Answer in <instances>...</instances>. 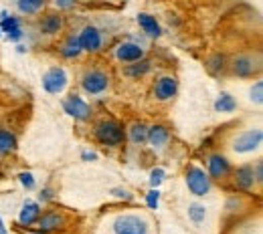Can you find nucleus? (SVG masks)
<instances>
[{
    "label": "nucleus",
    "mask_w": 263,
    "mask_h": 234,
    "mask_svg": "<svg viewBox=\"0 0 263 234\" xmlns=\"http://www.w3.org/2000/svg\"><path fill=\"white\" fill-rule=\"evenodd\" d=\"M114 234H150V222L142 214H120L114 224H111Z\"/></svg>",
    "instance_id": "nucleus-1"
},
{
    "label": "nucleus",
    "mask_w": 263,
    "mask_h": 234,
    "mask_svg": "<svg viewBox=\"0 0 263 234\" xmlns=\"http://www.w3.org/2000/svg\"><path fill=\"white\" fill-rule=\"evenodd\" d=\"M93 135L99 143L103 145H109V147H118L124 143V127L118 123V121H111V119H103L99 121L93 130Z\"/></svg>",
    "instance_id": "nucleus-2"
},
{
    "label": "nucleus",
    "mask_w": 263,
    "mask_h": 234,
    "mask_svg": "<svg viewBox=\"0 0 263 234\" xmlns=\"http://www.w3.org/2000/svg\"><path fill=\"white\" fill-rule=\"evenodd\" d=\"M109 75L101 69H89L83 77H81V89L91 95V97H98V95H103L107 89H109Z\"/></svg>",
    "instance_id": "nucleus-3"
},
{
    "label": "nucleus",
    "mask_w": 263,
    "mask_h": 234,
    "mask_svg": "<svg viewBox=\"0 0 263 234\" xmlns=\"http://www.w3.org/2000/svg\"><path fill=\"white\" fill-rule=\"evenodd\" d=\"M263 141V132L259 127H251L243 134H239L235 139H233V152L239 154V156H245V154H253L261 147Z\"/></svg>",
    "instance_id": "nucleus-4"
},
{
    "label": "nucleus",
    "mask_w": 263,
    "mask_h": 234,
    "mask_svg": "<svg viewBox=\"0 0 263 234\" xmlns=\"http://www.w3.org/2000/svg\"><path fill=\"white\" fill-rule=\"evenodd\" d=\"M184 180H186V186H189L191 194H193V196H197V198L206 196V194L211 192V188H213L209 174L198 166L189 167V169H186V178H184Z\"/></svg>",
    "instance_id": "nucleus-5"
},
{
    "label": "nucleus",
    "mask_w": 263,
    "mask_h": 234,
    "mask_svg": "<svg viewBox=\"0 0 263 234\" xmlns=\"http://www.w3.org/2000/svg\"><path fill=\"white\" fill-rule=\"evenodd\" d=\"M41 83H43V89L49 95H61L69 85V75L63 67H51L43 75Z\"/></svg>",
    "instance_id": "nucleus-6"
},
{
    "label": "nucleus",
    "mask_w": 263,
    "mask_h": 234,
    "mask_svg": "<svg viewBox=\"0 0 263 234\" xmlns=\"http://www.w3.org/2000/svg\"><path fill=\"white\" fill-rule=\"evenodd\" d=\"M261 69V61L253 55H239L233 63H231V71L235 77H241V79H249L253 75H257Z\"/></svg>",
    "instance_id": "nucleus-7"
},
{
    "label": "nucleus",
    "mask_w": 263,
    "mask_h": 234,
    "mask_svg": "<svg viewBox=\"0 0 263 234\" xmlns=\"http://www.w3.org/2000/svg\"><path fill=\"white\" fill-rule=\"evenodd\" d=\"M77 38H79L81 51H85V53H99L101 47H103V34L93 25H87L81 33L77 34Z\"/></svg>",
    "instance_id": "nucleus-8"
},
{
    "label": "nucleus",
    "mask_w": 263,
    "mask_h": 234,
    "mask_svg": "<svg viewBox=\"0 0 263 234\" xmlns=\"http://www.w3.org/2000/svg\"><path fill=\"white\" fill-rule=\"evenodd\" d=\"M63 111L69 117L77 119V121H87L91 117V107L81 99L79 95H69L67 99H63Z\"/></svg>",
    "instance_id": "nucleus-9"
},
{
    "label": "nucleus",
    "mask_w": 263,
    "mask_h": 234,
    "mask_svg": "<svg viewBox=\"0 0 263 234\" xmlns=\"http://www.w3.org/2000/svg\"><path fill=\"white\" fill-rule=\"evenodd\" d=\"M206 167H209L206 174H209L211 180H225V178L231 174V162L225 158V156H221V154H213V156H209Z\"/></svg>",
    "instance_id": "nucleus-10"
},
{
    "label": "nucleus",
    "mask_w": 263,
    "mask_h": 234,
    "mask_svg": "<svg viewBox=\"0 0 263 234\" xmlns=\"http://www.w3.org/2000/svg\"><path fill=\"white\" fill-rule=\"evenodd\" d=\"M176 91H178V81L172 75H164L154 83V97L158 101H170L176 95Z\"/></svg>",
    "instance_id": "nucleus-11"
},
{
    "label": "nucleus",
    "mask_w": 263,
    "mask_h": 234,
    "mask_svg": "<svg viewBox=\"0 0 263 234\" xmlns=\"http://www.w3.org/2000/svg\"><path fill=\"white\" fill-rule=\"evenodd\" d=\"M116 59H118L120 63H136V61L144 59V49H142V45H138V42L126 40V42L118 45V49H116Z\"/></svg>",
    "instance_id": "nucleus-12"
},
{
    "label": "nucleus",
    "mask_w": 263,
    "mask_h": 234,
    "mask_svg": "<svg viewBox=\"0 0 263 234\" xmlns=\"http://www.w3.org/2000/svg\"><path fill=\"white\" fill-rule=\"evenodd\" d=\"M146 141L150 143V147L154 152H162L166 145H168V141H170V132L166 130L164 125H152V127H148Z\"/></svg>",
    "instance_id": "nucleus-13"
},
{
    "label": "nucleus",
    "mask_w": 263,
    "mask_h": 234,
    "mask_svg": "<svg viewBox=\"0 0 263 234\" xmlns=\"http://www.w3.org/2000/svg\"><path fill=\"white\" fill-rule=\"evenodd\" d=\"M36 224H39L41 232H53V230H59V228L65 226V216L59 214V212H45V214L39 216Z\"/></svg>",
    "instance_id": "nucleus-14"
},
{
    "label": "nucleus",
    "mask_w": 263,
    "mask_h": 234,
    "mask_svg": "<svg viewBox=\"0 0 263 234\" xmlns=\"http://www.w3.org/2000/svg\"><path fill=\"white\" fill-rule=\"evenodd\" d=\"M136 20H138L142 33L146 34V36H150V38H158V36L162 34V29H160L156 16H152V14H148V12H140V14L136 16Z\"/></svg>",
    "instance_id": "nucleus-15"
},
{
    "label": "nucleus",
    "mask_w": 263,
    "mask_h": 234,
    "mask_svg": "<svg viewBox=\"0 0 263 234\" xmlns=\"http://www.w3.org/2000/svg\"><path fill=\"white\" fill-rule=\"evenodd\" d=\"M255 174H253V166H241L235 169V186L239 190L249 192L255 186Z\"/></svg>",
    "instance_id": "nucleus-16"
},
{
    "label": "nucleus",
    "mask_w": 263,
    "mask_h": 234,
    "mask_svg": "<svg viewBox=\"0 0 263 234\" xmlns=\"http://www.w3.org/2000/svg\"><path fill=\"white\" fill-rule=\"evenodd\" d=\"M41 216V206L36 202H25L18 212V224L21 226H33Z\"/></svg>",
    "instance_id": "nucleus-17"
},
{
    "label": "nucleus",
    "mask_w": 263,
    "mask_h": 234,
    "mask_svg": "<svg viewBox=\"0 0 263 234\" xmlns=\"http://www.w3.org/2000/svg\"><path fill=\"white\" fill-rule=\"evenodd\" d=\"M61 29H63V16H59V14H47L41 20V33L47 36L61 33Z\"/></svg>",
    "instance_id": "nucleus-18"
},
{
    "label": "nucleus",
    "mask_w": 263,
    "mask_h": 234,
    "mask_svg": "<svg viewBox=\"0 0 263 234\" xmlns=\"http://www.w3.org/2000/svg\"><path fill=\"white\" fill-rule=\"evenodd\" d=\"M150 69H152V63H150V61L140 59V61H136V63H128V65L124 67V75H126V77H132V79H138V77H144L146 73H150Z\"/></svg>",
    "instance_id": "nucleus-19"
},
{
    "label": "nucleus",
    "mask_w": 263,
    "mask_h": 234,
    "mask_svg": "<svg viewBox=\"0 0 263 234\" xmlns=\"http://www.w3.org/2000/svg\"><path fill=\"white\" fill-rule=\"evenodd\" d=\"M237 109V99L231 95V93H221L217 101H215V111L217 113H233Z\"/></svg>",
    "instance_id": "nucleus-20"
},
{
    "label": "nucleus",
    "mask_w": 263,
    "mask_h": 234,
    "mask_svg": "<svg viewBox=\"0 0 263 234\" xmlns=\"http://www.w3.org/2000/svg\"><path fill=\"white\" fill-rule=\"evenodd\" d=\"M16 150V135L8 130H0V156L12 154Z\"/></svg>",
    "instance_id": "nucleus-21"
},
{
    "label": "nucleus",
    "mask_w": 263,
    "mask_h": 234,
    "mask_svg": "<svg viewBox=\"0 0 263 234\" xmlns=\"http://www.w3.org/2000/svg\"><path fill=\"white\" fill-rule=\"evenodd\" d=\"M47 0H16V10L21 14H36L43 10Z\"/></svg>",
    "instance_id": "nucleus-22"
},
{
    "label": "nucleus",
    "mask_w": 263,
    "mask_h": 234,
    "mask_svg": "<svg viewBox=\"0 0 263 234\" xmlns=\"http://www.w3.org/2000/svg\"><path fill=\"white\" fill-rule=\"evenodd\" d=\"M81 53H83V51H81L79 38H77L75 34H73V36H69V38H67V42L63 45V49H61V55H63L65 59H77Z\"/></svg>",
    "instance_id": "nucleus-23"
},
{
    "label": "nucleus",
    "mask_w": 263,
    "mask_h": 234,
    "mask_svg": "<svg viewBox=\"0 0 263 234\" xmlns=\"http://www.w3.org/2000/svg\"><path fill=\"white\" fill-rule=\"evenodd\" d=\"M128 137L134 145H142L146 143V137H148V125L144 123H134L130 130H128Z\"/></svg>",
    "instance_id": "nucleus-24"
},
{
    "label": "nucleus",
    "mask_w": 263,
    "mask_h": 234,
    "mask_svg": "<svg viewBox=\"0 0 263 234\" xmlns=\"http://www.w3.org/2000/svg\"><path fill=\"white\" fill-rule=\"evenodd\" d=\"M189 218H191V222L195 224V226H200L202 222H204V218H206V208H204V204H191L189 206Z\"/></svg>",
    "instance_id": "nucleus-25"
},
{
    "label": "nucleus",
    "mask_w": 263,
    "mask_h": 234,
    "mask_svg": "<svg viewBox=\"0 0 263 234\" xmlns=\"http://www.w3.org/2000/svg\"><path fill=\"white\" fill-rule=\"evenodd\" d=\"M206 69H209L213 75H219V73L225 69V57H223V55H213V57L206 61Z\"/></svg>",
    "instance_id": "nucleus-26"
},
{
    "label": "nucleus",
    "mask_w": 263,
    "mask_h": 234,
    "mask_svg": "<svg viewBox=\"0 0 263 234\" xmlns=\"http://www.w3.org/2000/svg\"><path fill=\"white\" fill-rule=\"evenodd\" d=\"M249 99L257 105L263 103V81H255V85L249 89Z\"/></svg>",
    "instance_id": "nucleus-27"
},
{
    "label": "nucleus",
    "mask_w": 263,
    "mask_h": 234,
    "mask_svg": "<svg viewBox=\"0 0 263 234\" xmlns=\"http://www.w3.org/2000/svg\"><path fill=\"white\" fill-rule=\"evenodd\" d=\"M164 178H166V172L162 167L152 169V172H150V186H152V188H158V186L164 182Z\"/></svg>",
    "instance_id": "nucleus-28"
},
{
    "label": "nucleus",
    "mask_w": 263,
    "mask_h": 234,
    "mask_svg": "<svg viewBox=\"0 0 263 234\" xmlns=\"http://www.w3.org/2000/svg\"><path fill=\"white\" fill-rule=\"evenodd\" d=\"M21 27V20L16 16H6V18H0V31L2 33H8L10 29H16Z\"/></svg>",
    "instance_id": "nucleus-29"
},
{
    "label": "nucleus",
    "mask_w": 263,
    "mask_h": 234,
    "mask_svg": "<svg viewBox=\"0 0 263 234\" xmlns=\"http://www.w3.org/2000/svg\"><path fill=\"white\" fill-rule=\"evenodd\" d=\"M146 204H148V208H152V210L158 208V204H160V190H158V188H152V190L146 194Z\"/></svg>",
    "instance_id": "nucleus-30"
},
{
    "label": "nucleus",
    "mask_w": 263,
    "mask_h": 234,
    "mask_svg": "<svg viewBox=\"0 0 263 234\" xmlns=\"http://www.w3.org/2000/svg\"><path fill=\"white\" fill-rule=\"evenodd\" d=\"M18 180H21V184H23L27 190H34V186H36V180H34V176L31 172H21V174H18Z\"/></svg>",
    "instance_id": "nucleus-31"
},
{
    "label": "nucleus",
    "mask_w": 263,
    "mask_h": 234,
    "mask_svg": "<svg viewBox=\"0 0 263 234\" xmlns=\"http://www.w3.org/2000/svg\"><path fill=\"white\" fill-rule=\"evenodd\" d=\"M111 196L118 198V200H132V198H134L132 192L126 190V188H114V190H111Z\"/></svg>",
    "instance_id": "nucleus-32"
},
{
    "label": "nucleus",
    "mask_w": 263,
    "mask_h": 234,
    "mask_svg": "<svg viewBox=\"0 0 263 234\" xmlns=\"http://www.w3.org/2000/svg\"><path fill=\"white\" fill-rule=\"evenodd\" d=\"M77 0H53V6L59 8V10H71L75 6Z\"/></svg>",
    "instance_id": "nucleus-33"
},
{
    "label": "nucleus",
    "mask_w": 263,
    "mask_h": 234,
    "mask_svg": "<svg viewBox=\"0 0 263 234\" xmlns=\"http://www.w3.org/2000/svg\"><path fill=\"white\" fill-rule=\"evenodd\" d=\"M23 29L21 27H16V29H10L8 33H6V36H8V40H12V42H18L21 38H23Z\"/></svg>",
    "instance_id": "nucleus-34"
},
{
    "label": "nucleus",
    "mask_w": 263,
    "mask_h": 234,
    "mask_svg": "<svg viewBox=\"0 0 263 234\" xmlns=\"http://www.w3.org/2000/svg\"><path fill=\"white\" fill-rule=\"evenodd\" d=\"M253 174H255V182H257V184H261V180H263V164L261 162H257V164H255Z\"/></svg>",
    "instance_id": "nucleus-35"
},
{
    "label": "nucleus",
    "mask_w": 263,
    "mask_h": 234,
    "mask_svg": "<svg viewBox=\"0 0 263 234\" xmlns=\"http://www.w3.org/2000/svg\"><path fill=\"white\" fill-rule=\"evenodd\" d=\"M81 160L83 162H93V160H98V154L96 152H83L81 154Z\"/></svg>",
    "instance_id": "nucleus-36"
},
{
    "label": "nucleus",
    "mask_w": 263,
    "mask_h": 234,
    "mask_svg": "<svg viewBox=\"0 0 263 234\" xmlns=\"http://www.w3.org/2000/svg\"><path fill=\"white\" fill-rule=\"evenodd\" d=\"M51 198H53V194H51V190H49V188L41 190V194H39V200H41V202H49Z\"/></svg>",
    "instance_id": "nucleus-37"
},
{
    "label": "nucleus",
    "mask_w": 263,
    "mask_h": 234,
    "mask_svg": "<svg viewBox=\"0 0 263 234\" xmlns=\"http://www.w3.org/2000/svg\"><path fill=\"white\" fill-rule=\"evenodd\" d=\"M0 234H6V226H4V222H2V216H0Z\"/></svg>",
    "instance_id": "nucleus-38"
},
{
    "label": "nucleus",
    "mask_w": 263,
    "mask_h": 234,
    "mask_svg": "<svg viewBox=\"0 0 263 234\" xmlns=\"http://www.w3.org/2000/svg\"><path fill=\"white\" fill-rule=\"evenodd\" d=\"M25 51H27V47H23V45H18V47H16V53H21V55H23Z\"/></svg>",
    "instance_id": "nucleus-39"
},
{
    "label": "nucleus",
    "mask_w": 263,
    "mask_h": 234,
    "mask_svg": "<svg viewBox=\"0 0 263 234\" xmlns=\"http://www.w3.org/2000/svg\"><path fill=\"white\" fill-rule=\"evenodd\" d=\"M36 234H45V232H41V230H39V232H36Z\"/></svg>",
    "instance_id": "nucleus-40"
}]
</instances>
